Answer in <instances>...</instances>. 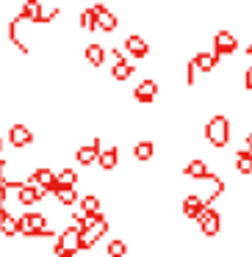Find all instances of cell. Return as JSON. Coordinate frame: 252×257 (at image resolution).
<instances>
[{
    "label": "cell",
    "instance_id": "1",
    "mask_svg": "<svg viewBox=\"0 0 252 257\" xmlns=\"http://www.w3.org/2000/svg\"><path fill=\"white\" fill-rule=\"evenodd\" d=\"M205 139L211 141L216 150L227 147V141H230V119L224 116V113H213V116L208 119V124H205Z\"/></svg>",
    "mask_w": 252,
    "mask_h": 257
},
{
    "label": "cell",
    "instance_id": "2",
    "mask_svg": "<svg viewBox=\"0 0 252 257\" xmlns=\"http://www.w3.org/2000/svg\"><path fill=\"white\" fill-rule=\"evenodd\" d=\"M106 232H108V218H106V213L100 210L97 216H89V224L80 229V249H92V246H95Z\"/></svg>",
    "mask_w": 252,
    "mask_h": 257
},
{
    "label": "cell",
    "instance_id": "3",
    "mask_svg": "<svg viewBox=\"0 0 252 257\" xmlns=\"http://www.w3.org/2000/svg\"><path fill=\"white\" fill-rule=\"evenodd\" d=\"M80 251V229L75 227H64L61 235H58L56 246H53V254L56 257H75Z\"/></svg>",
    "mask_w": 252,
    "mask_h": 257
},
{
    "label": "cell",
    "instance_id": "4",
    "mask_svg": "<svg viewBox=\"0 0 252 257\" xmlns=\"http://www.w3.org/2000/svg\"><path fill=\"white\" fill-rule=\"evenodd\" d=\"M20 235H25V238H47V235H53V229L47 227V218L42 213H25L20 218Z\"/></svg>",
    "mask_w": 252,
    "mask_h": 257
},
{
    "label": "cell",
    "instance_id": "5",
    "mask_svg": "<svg viewBox=\"0 0 252 257\" xmlns=\"http://www.w3.org/2000/svg\"><path fill=\"white\" fill-rule=\"evenodd\" d=\"M238 50V36L230 34V31H216L213 34V56H230V53Z\"/></svg>",
    "mask_w": 252,
    "mask_h": 257
},
{
    "label": "cell",
    "instance_id": "6",
    "mask_svg": "<svg viewBox=\"0 0 252 257\" xmlns=\"http://www.w3.org/2000/svg\"><path fill=\"white\" fill-rule=\"evenodd\" d=\"M197 224H200L202 235L213 238V235L219 232V227H222V216H219V210H216V207H205V210L200 213V218H197Z\"/></svg>",
    "mask_w": 252,
    "mask_h": 257
},
{
    "label": "cell",
    "instance_id": "7",
    "mask_svg": "<svg viewBox=\"0 0 252 257\" xmlns=\"http://www.w3.org/2000/svg\"><path fill=\"white\" fill-rule=\"evenodd\" d=\"M111 56H114V69H111L114 80H128L130 75H133V64H130L128 58H125V53L119 50V47L111 53Z\"/></svg>",
    "mask_w": 252,
    "mask_h": 257
},
{
    "label": "cell",
    "instance_id": "8",
    "mask_svg": "<svg viewBox=\"0 0 252 257\" xmlns=\"http://www.w3.org/2000/svg\"><path fill=\"white\" fill-rule=\"evenodd\" d=\"M97 158H100V139H95L86 147H78V152H75V161L80 166H92V163H97Z\"/></svg>",
    "mask_w": 252,
    "mask_h": 257
},
{
    "label": "cell",
    "instance_id": "9",
    "mask_svg": "<svg viewBox=\"0 0 252 257\" xmlns=\"http://www.w3.org/2000/svg\"><path fill=\"white\" fill-rule=\"evenodd\" d=\"M34 141V133H31L28 124H12L9 127V144L12 147H28Z\"/></svg>",
    "mask_w": 252,
    "mask_h": 257
},
{
    "label": "cell",
    "instance_id": "10",
    "mask_svg": "<svg viewBox=\"0 0 252 257\" xmlns=\"http://www.w3.org/2000/svg\"><path fill=\"white\" fill-rule=\"evenodd\" d=\"M31 185H36V188L39 191H53V185H56V172H53V169H36L34 174H31Z\"/></svg>",
    "mask_w": 252,
    "mask_h": 257
},
{
    "label": "cell",
    "instance_id": "11",
    "mask_svg": "<svg viewBox=\"0 0 252 257\" xmlns=\"http://www.w3.org/2000/svg\"><path fill=\"white\" fill-rule=\"evenodd\" d=\"M125 50H128L130 56H136V58H147V53H150V45H147L144 36L130 34L128 39H125Z\"/></svg>",
    "mask_w": 252,
    "mask_h": 257
},
{
    "label": "cell",
    "instance_id": "12",
    "mask_svg": "<svg viewBox=\"0 0 252 257\" xmlns=\"http://www.w3.org/2000/svg\"><path fill=\"white\" fill-rule=\"evenodd\" d=\"M202 210H205V202H202V196H197V194H189V196L183 199V216H186V218H191V221H197Z\"/></svg>",
    "mask_w": 252,
    "mask_h": 257
},
{
    "label": "cell",
    "instance_id": "13",
    "mask_svg": "<svg viewBox=\"0 0 252 257\" xmlns=\"http://www.w3.org/2000/svg\"><path fill=\"white\" fill-rule=\"evenodd\" d=\"M92 9H95V14H97V28L100 31H117V17H114L103 3H95Z\"/></svg>",
    "mask_w": 252,
    "mask_h": 257
},
{
    "label": "cell",
    "instance_id": "14",
    "mask_svg": "<svg viewBox=\"0 0 252 257\" xmlns=\"http://www.w3.org/2000/svg\"><path fill=\"white\" fill-rule=\"evenodd\" d=\"M83 56H86V61H89L92 67H103V64H106V58H108V50L103 45H97V42H92V45H86Z\"/></svg>",
    "mask_w": 252,
    "mask_h": 257
},
{
    "label": "cell",
    "instance_id": "15",
    "mask_svg": "<svg viewBox=\"0 0 252 257\" xmlns=\"http://www.w3.org/2000/svg\"><path fill=\"white\" fill-rule=\"evenodd\" d=\"M133 94H136V100H139V102H144V105H147V102H152L158 97V83H155V80H141V83L136 86Z\"/></svg>",
    "mask_w": 252,
    "mask_h": 257
},
{
    "label": "cell",
    "instance_id": "16",
    "mask_svg": "<svg viewBox=\"0 0 252 257\" xmlns=\"http://www.w3.org/2000/svg\"><path fill=\"white\" fill-rule=\"evenodd\" d=\"M191 64H194V69H200V72H213V69L219 67V56H213V53H197L194 58H191Z\"/></svg>",
    "mask_w": 252,
    "mask_h": 257
},
{
    "label": "cell",
    "instance_id": "17",
    "mask_svg": "<svg viewBox=\"0 0 252 257\" xmlns=\"http://www.w3.org/2000/svg\"><path fill=\"white\" fill-rule=\"evenodd\" d=\"M183 174H186V177H191V180H205L211 172H208V166H205L202 158H191V161L183 166Z\"/></svg>",
    "mask_w": 252,
    "mask_h": 257
},
{
    "label": "cell",
    "instance_id": "18",
    "mask_svg": "<svg viewBox=\"0 0 252 257\" xmlns=\"http://www.w3.org/2000/svg\"><path fill=\"white\" fill-rule=\"evenodd\" d=\"M42 196H45V191H39L36 185H20L17 188V199L23 202V205H36V202H42Z\"/></svg>",
    "mask_w": 252,
    "mask_h": 257
},
{
    "label": "cell",
    "instance_id": "19",
    "mask_svg": "<svg viewBox=\"0 0 252 257\" xmlns=\"http://www.w3.org/2000/svg\"><path fill=\"white\" fill-rule=\"evenodd\" d=\"M97 163H100V169H106V172L117 169V163H119V150H117V147L100 150V158H97Z\"/></svg>",
    "mask_w": 252,
    "mask_h": 257
},
{
    "label": "cell",
    "instance_id": "20",
    "mask_svg": "<svg viewBox=\"0 0 252 257\" xmlns=\"http://www.w3.org/2000/svg\"><path fill=\"white\" fill-rule=\"evenodd\" d=\"M50 194L56 196L61 205H75V202L80 199V196H78V188H61V185H53Z\"/></svg>",
    "mask_w": 252,
    "mask_h": 257
},
{
    "label": "cell",
    "instance_id": "21",
    "mask_svg": "<svg viewBox=\"0 0 252 257\" xmlns=\"http://www.w3.org/2000/svg\"><path fill=\"white\" fill-rule=\"evenodd\" d=\"M20 17L31 20V23H42V3H39V0H25L23 14H20Z\"/></svg>",
    "mask_w": 252,
    "mask_h": 257
},
{
    "label": "cell",
    "instance_id": "22",
    "mask_svg": "<svg viewBox=\"0 0 252 257\" xmlns=\"http://www.w3.org/2000/svg\"><path fill=\"white\" fill-rule=\"evenodd\" d=\"M235 172L238 174H252V155L246 150L235 152Z\"/></svg>",
    "mask_w": 252,
    "mask_h": 257
},
{
    "label": "cell",
    "instance_id": "23",
    "mask_svg": "<svg viewBox=\"0 0 252 257\" xmlns=\"http://www.w3.org/2000/svg\"><path fill=\"white\" fill-rule=\"evenodd\" d=\"M80 213H83L86 218H89V216H97V213H100V199H97L95 194L83 196V199H80Z\"/></svg>",
    "mask_w": 252,
    "mask_h": 257
},
{
    "label": "cell",
    "instance_id": "24",
    "mask_svg": "<svg viewBox=\"0 0 252 257\" xmlns=\"http://www.w3.org/2000/svg\"><path fill=\"white\" fill-rule=\"evenodd\" d=\"M75 183H78V172L75 169H61L56 174V185H61V188H75Z\"/></svg>",
    "mask_w": 252,
    "mask_h": 257
},
{
    "label": "cell",
    "instance_id": "25",
    "mask_svg": "<svg viewBox=\"0 0 252 257\" xmlns=\"http://www.w3.org/2000/svg\"><path fill=\"white\" fill-rule=\"evenodd\" d=\"M152 152H155V147H152V141H139V144L133 147V155L136 161H150Z\"/></svg>",
    "mask_w": 252,
    "mask_h": 257
},
{
    "label": "cell",
    "instance_id": "26",
    "mask_svg": "<svg viewBox=\"0 0 252 257\" xmlns=\"http://www.w3.org/2000/svg\"><path fill=\"white\" fill-rule=\"evenodd\" d=\"M0 232L6 235V238H14V235H20V218L6 216V221L0 224Z\"/></svg>",
    "mask_w": 252,
    "mask_h": 257
},
{
    "label": "cell",
    "instance_id": "27",
    "mask_svg": "<svg viewBox=\"0 0 252 257\" xmlns=\"http://www.w3.org/2000/svg\"><path fill=\"white\" fill-rule=\"evenodd\" d=\"M80 28H83V31H95V28H97V14H95V9H83V12H80Z\"/></svg>",
    "mask_w": 252,
    "mask_h": 257
},
{
    "label": "cell",
    "instance_id": "28",
    "mask_svg": "<svg viewBox=\"0 0 252 257\" xmlns=\"http://www.w3.org/2000/svg\"><path fill=\"white\" fill-rule=\"evenodd\" d=\"M125 254H128V243L114 238L111 243H108V257H125Z\"/></svg>",
    "mask_w": 252,
    "mask_h": 257
},
{
    "label": "cell",
    "instance_id": "29",
    "mask_svg": "<svg viewBox=\"0 0 252 257\" xmlns=\"http://www.w3.org/2000/svg\"><path fill=\"white\" fill-rule=\"evenodd\" d=\"M244 86L252 91V67H246V72H244Z\"/></svg>",
    "mask_w": 252,
    "mask_h": 257
},
{
    "label": "cell",
    "instance_id": "30",
    "mask_svg": "<svg viewBox=\"0 0 252 257\" xmlns=\"http://www.w3.org/2000/svg\"><path fill=\"white\" fill-rule=\"evenodd\" d=\"M3 199H6V185H0V207H3Z\"/></svg>",
    "mask_w": 252,
    "mask_h": 257
},
{
    "label": "cell",
    "instance_id": "31",
    "mask_svg": "<svg viewBox=\"0 0 252 257\" xmlns=\"http://www.w3.org/2000/svg\"><path fill=\"white\" fill-rule=\"evenodd\" d=\"M6 216H9V213H6V210H3V207H0V224L6 221Z\"/></svg>",
    "mask_w": 252,
    "mask_h": 257
},
{
    "label": "cell",
    "instance_id": "32",
    "mask_svg": "<svg viewBox=\"0 0 252 257\" xmlns=\"http://www.w3.org/2000/svg\"><path fill=\"white\" fill-rule=\"evenodd\" d=\"M0 152H3V139H0Z\"/></svg>",
    "mask_w": 252,
    "mask_h": 257
},
{
    "label": "cell",
    "instance_id": "33",
    "mask_svg": "<svg viewBox=\"0 0 252 257\" xmlns=\"http://www.w3.org/2000/svg\"><path fill=\"white\" fill-rule=\"evenodd\" d=\"M249 56H252V45H249Z\"/></svg>",
    "mask_w": 252,
    "mask_h": 257
},
{
    "label": "cell",
    "instance_id": "34",
    "mask_svg": "<svg viewBox=\"0 0 252 257\" xmlns=\"http://www.w3.org/2000/svg\"><path fill=\"white\" fill-rule=\"evenodd\" d=\"M249 136H252V133H249Z\"/></svg>",
    "mask_w": 252,
    "mask_h": 257
}]
</instances>
